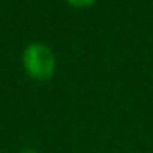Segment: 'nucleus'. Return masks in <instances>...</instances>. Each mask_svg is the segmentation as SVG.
I'll return each instance as SVG.
<instances>
[{"instance_id": "1", "label": "nucleus", "mask_w": 153, "mask_h": 153, "mask_svg": "<svg viewBox=\"0 0 153 153\" xmlns=\"http://www.w3.org/2000/svg\"><path fill=\"white\" fill-rule=\"evenodd\" d=\"M22 66L31 79L46 81L56 71V54L46 43L33 41L22 53Z\"/></svg>"}, {"instance_id": "2", "label": "nucleus", "mask_w": 153, "mask_h": 153, "mask_svg": "<svg viewBox=\"0 0 153 153\" xmlns=\"http://www.w3.org/2000/svg\"><path fill=\"white\" fill-rule=\"evenodd\" d=\"M66 2L74 8H87L96 4V0H66Z\"/></svg>"}, {"instance_id": "3", "label": "nucleus", "mask_w": 153, "mask_h": 153, "mask_svg": "<svg viewBox=\"0 0 153 153\" xmlns=\"http://www.w3.org/2000/svg\"><path fill=\"white\" fill-rule=\"evenodd\" d=\"M22 153H38V152H36V150H33V148H25Z\"/></svg>"}]
</instances>
